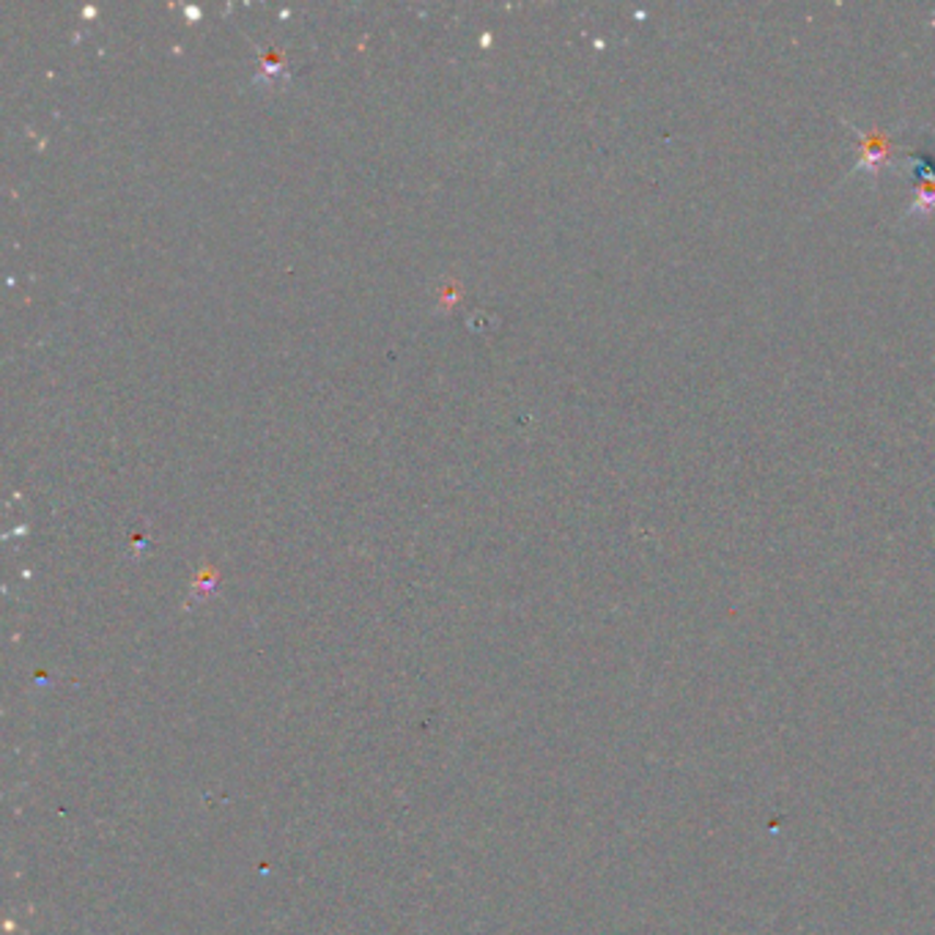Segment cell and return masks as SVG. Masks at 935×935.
<instances>
[{
	"label": "cell",
	"mask_w": 935,
	"mask_h": 935,
	"mask_svg": "<svg viewBox=\"0 0 935 935\" xmlns=\"http://www.w3.org/2000/svg\"><path fill=\"white\" fill-rule=\"evenodd\" d=\"M842 123H845L848 129H851L853 135L859 138V143H862V157H859V163L853 165L851 174L845 176V179L840 181L837 187L848 185L851 179H856V176H867L869 185H878V176L884 168H891L895 174H900V170L891 165V154H895V143H897V129H902L900 121L895 129H862L856 127V123L851 121V118H842Z\"/></svg>",
	"instance_id": "cell-1"
},
{
	"label": "cell",
	"mask_w": 935,
	"mask_h": 935,
	"mask_svg": "<svg viewBox=\"0 0 935 935\" xmlns=\"http://www.w3.org/2000/svg\"><path fill=\"white\" fill-rule=\"evenodd\" d=\"M935 214V179L919 181L916 185V198L911 201V206L902 212L900 225H911V220H924Z\"/></svg>",
	"instance_id": "cell-2"
},
{
	"label": "cell",
	"mask_w": 935,
	"mask_h": 935,
	"mask_svg": "<svg viewBox=\"0 0 935 935\" xmlns=\"http://www.w3.org/2000/svg\"><path fill=\"white\" fill-rule=\"evenodd\" d=\"M906 165H908V174L919 181H930L935 179V154L927 152V149H913V152L906 154Z\"/></svg>",
	"instance_id": "cell-3"
}]
</instances>
